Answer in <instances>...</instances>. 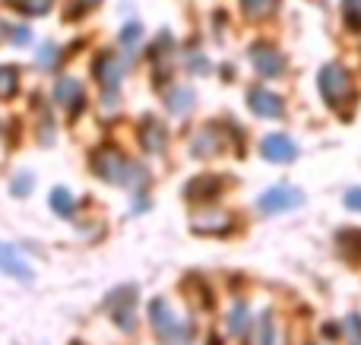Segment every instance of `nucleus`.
<instances>
[{
	"label": "nucleus",
	"instance_id": "a878e982",
	"mask_svg": "<svg viewBox=\"0 0 361 345\" xmlns=\"http://www.w3.org/2000/svg\"><path fill=\"white\" fill-rule=\"evenodd\" d=\"M95 4H99V0H67V19L70 16H82V13H89Z\"/></svg>",
	"mask_w": 361,
	"mask_h": 345
},
{
	"label": "nucleus",
	"instance_id": "7c9ffc66",
	"mask_svg": "<svg viewBox=\"0 0 361 345\" xmlns=\"http://www.w3.org/2000/svg\"><path fill=\"white\" fill-rule=\"evenodd\" d=\"M349 330H352V345H361V320L349 317Z\"/></svg>",
	"mask_w": 361,
	"mask_h": 345
},
{
	"label": "nucleus",
	"instance_id": "6e6552de",
	"mask_svg": "<svg viewBox=\"0 0 361 345\" xmlns=\"http://www.w3.org/2000/svg\"><path fill=\"white\" fill-rule=\"evenodd\" d=\"M250 61H254V67L260 76H282V70H286L282 54L273 51L269 44H254V48H250Z\"/></svg>",
	"mask_w": 361,
	"mask_h": 345
},
{
	"label": "nucleus",
	"instance_id": "4be33fe9",
	"mask_svg": "<svg viewBox=\"0 0 361 345\" xmlns=\"http://www.w3.org/2000/svg\"><path fill=\"white\" fill-rule=\"evenodd\" d=\"M257 345H276V327H273V314H263L260 317V339H257Z\"/></svg>",
	"mask_w": 361,
	"mask_h": 345
},
{
	"label": "nucleus",
	"instance_id": "cd10ccee",
	"mask_svg": "<svg viewBox=\"0 0 361 345\" xmlns=\"http://www.w3.org/2000/svg\"><path fill=\"white\" fill-rule=\"evenodd\" d=\"M29 184H32V175H23V177H13V194H16V196H25V194H29Z\"/></svg>",
	"mask_w": 361,
	"mask_h": 345
},
{
	"label": "nucleus",
	"instance_id": "c85d7f7f",
	"mask_svg": "<svg viewBox=\"0 0 361 345\" xmlns=\"http://www.w3.org/2000/svg\"><path fill=\"white\" fill-rule=\"evenodd\" d=\"M13 44H29L32 42V32L25 29V25H16V29H13V38H10Z\"/></svg>",
	"mask_w": 361,
	"mask_h": 345
},
{
	"label": "nucleus",
	"instance_id": "f3484780",
	"mask_svg": "<svg viewBox=\"0 0 361 345\" xmlns=\"http://www.w3.org/2000/svg\"><path fill=\"white\" fill-rule=\"evenodd\" d=\"M51 209H54L61 219H70V215H73V209H76V203H73V196H70V190H63V187L51 190Z\"/></svg>",
	"mask_w": 361,
	"mask_h": 345
},
{
	"label": "nucleus",
	"instance_id": "1a4fd4ad",
	"mask_svg": "<svg viewBox=\"0 0 361 345\" xmlns=\"http://www.w3.org/2000/svg\"><path fill=\"white\" fill-rule=\"evenodd\" d=\"M222 146H225L222 130H219L216 124H206V127H200V130L193 133L190 149L197 152L200 158H209V156H216V152H222Z\"/></svg>",
	"mask_w": 361,
	"mask_h": 345
},
{
	"label": "nucleus",
	"instance_id": "9b49d317",
	"mask_svg": "<svg viewBox=\"0 0 361 345\" xmlns=\"http://www.w3.org/2000/svg\"><path fill=\"white\" fill-rule=\"evenodd\" d=\"M231 225H235V219H231L228 213H216L212 219H206V215H193V222H190V228L200 232V234H222V232H228Z\"/></svg>",
	"mask_w": 361,
	"mask_h": 345
},
{
	"label": "nucleus",
	"instance_id": "dca6fc26",
	"mask_svg": "<svg viewBox=\"0 0 361 345\" xmlns=\"http://www.w3.org/2000/svg\"><path fill=\"white\" fill-rule=\"evenodd\" d=\"M247 327H250V310H247V304L244 301H238L235 308H231V314H228V330L235 336H244L247 333Z\"/></svg>",
	"mask_w": 361,
	"mask_h": 345
},
{
	"label": "nucleus",
	"instance_id": "5701e85b",
	"mask_svg": "<svg viewBox=\"0 0 361 345\" xmlns=\"http://www.w3.org/2000/svg\"><path fill=\"white\" fill-rule=\"evenodd\" d=\"M273 4L276 0H241V6H244L247 16H267V13L273 10Z\"/></svg>",
	"mask_w": 361,
	"mask_h": 345
},
{
	"label": "nucleus",
	"instance_id": "6ab92c4d",
	"mask_svg": "<svg viewBox=\"0 0 361 345\" xmlns=\"http://www.w3.org/2000/svg\"><path fill=\"white\" fill-rule=\"evenodd\" d=\"M19 86V73L13 67H0V99H10Z\"/></svg>",
	"mask_w": 361,
	"mask_h": 345
},
{
	"label": "nucleus",
	"instance_id": "bb28decb",
	"mask_svg": "<svg viewBox=\"0 0 361 345\" xmlns=\"http://www.w3.org/2000/svg\"><path fill=\"white\" fill-rule=\"evenodd\" d=\"M187 67H190L193 73H200V76L209 73V63H206V57H203V54H190V63H187Z\"/></svg>",
	"mask_w": 361,
	"mask_h": 345
},
{
	"label": "nucleus",
	"instance_id": "f03ea898",
	"mask_svg": "<svg viewBox=\"0 0 361 345\" xmlns=\"http://www.w3.org/2000/svg\"><path fill=\"white\" fill-rule=\"evenodd\" d=\"M149 320H152L159 339L165 345H187L190 342V327L178 320L175 310H169V304H165L162 298H156V301L149 304Z\"/></svg>",
	"mask_w": 361,
	"mask_h": 345
},
{
	"label": "nucleus",
	"instance_id": "423d86ee",
	"mask_svg": "<svg viewBox=\"0 0 361 345\" xmlns=\"http://www.w3.org/2000/svg\"><path fill=\"white\" fill-rule=\"evenodd\" d=\"M247 105L257 118H282L286 105H282L279 95H273L269 89H250L247 92Z\"/></svg>",
	"mask_w": 361,
	"mask_h": 345
},
{
	"label": "nucleus",
	"instance_id": "2eb2a0df",
	"mask_svg": "<svg viewBox=\"0 0 361 345\" xmlns=\"http://www.w3.org/2000/svg\"><path fill=\"white\" fill-rule=\"evenodd\" d=\"M190 108H193V92H190V89H187V86L171 89V92H169V111L178 114V118H184Z\"/></svg>",
	"mask_w": 361,
	"mask_h": 345
},
{
	"label": "nucleus",
	"instance_id": "393cba45",
	"mask_svg": "<svg viewBox=\"0 0 361 345\" xmlns=\"http://www.w3.org/2000/svg\"><path fill=\"white\" fill-rule=\"evenodd\" d=\"M140 35H143V29H140L137 23H133V25H127V29L121 32V44H124L127 51H133V48H137V44H140Z\"/></svg>",
	"mask_w": 361,
	"mask_h": 345
},
{
	"label": "nucleus",
	"instance_id": "412c9836",
	"mask_svg": "<svg viewBox=\"0 0 361 345\" xmlns=\"http://www.w3.org/2000/svg\"><path fill=\"white\" fill-rule=\"evenodd\" d=\"M19 10L29 13V16H44V13L54 6V0H16Z\"/></svg>",
	"mask_w": 361,
	"mask_h": 345
},
{
	"label": "nucleus",
	"instance_id": "7ed1b4c3",
	"mask_svg": "<svg viewBox=\"0 0 361 345\" xmlns=\"http://www.w3.org/2000/svg\"><path fill=\"white\" fill-rule=\"evenodd\" d=\"M92 171L102 177V181L124 184L127 177L133 175V165L127 162V156L121 149H111V146H105V149H99L92 156Z\"/></svg>",
	"mask_w": 361,
	"mask_h": 345
},
{
	"label": "nucleus",
	"instance_id": "9d476101",
	"mask_svg": "<svg viewBox=\"0 0 361 345\" xmlns=\"http://www.w3.org/2000/svg\"><path fill=\"white\" fill-rule=\"evenodd\" d=\"M92 73H95V80L102 82V89H105V92H114V89L121 86V76H124V67H121V61H118L114 54H102L99 61H95Z\"/></svg>",
	"mask_w": 361,
	"mask_h": 345
},
{
	"label": "nucleus",
	"instance_id": "20e7f679",
	"mask_svg": "<svg viewBox=\"0 0 361 345\" xmlns=\"http://www.w3.org/2000/svg\"><path fill=\"white\" fill-rule=\"evenodd\" d=\"M305 203V194H301L298 187H288V184H276V187H269L267 194L257 200V206H260V213H286V209H295Z\"/></svg>",
	"mask_w": 361,
	"mask_h": 345
},
{
	"label": "nucleus",
	"instance_id": "ddd939ff",
	"mask_svg": "<svg viewBox=\"0 0 361 345\" xmlns=\"http://www.w3.org/2000/svg\"><path fill=\"white\" fill-rule=\"evenodd\" d=\"M54 95L63 108H70V111H80L82 108V86L76 80H61L54 89Z\"/></svg>",
	"mask_w": 361,
	"mask_h": 345
},
{
	"label": "nucleus",
	"instance_id": "2f4dec72",
	"mask_svg": "<svg viewBox=\"0 0 361 345\" xmlns=\"http://www.w3.org/2000/svg\"><path fill=\"white\" fill-rule=\"evenodd\" d=\"M0 32H4V23H0Z\"/></svg>",
	"mask_w": 361,
	"mask_h": 345
},
{
	"label": "nucleus",
	"instance_id": "c756f323",
	"mask_svg": "<svg viewBox=\"0 0 361 345\" xmlns=\"http://www.w3.org/2000/svg\"><path fill=\"white\" fill-rule=\"evenodd\" d=\"M345 206L355 209V213H361V187H352L349 194H345Z\"/></svg>",
	"mask_w": 361,
	"mask_h": 345
},
{
	"label": "nucleus",
	"instance_id": "f257e3e1",
	"mask_svg": "<svg viewBox=\"0 0 361 345\" xmlns=\"http://www.w3.org/2000/svg\"><path fill=\"white\" fill-rule=\"evenodd\" d=\"M320 82V95L330 108H345V101L352 99V76L343 63H326L317 76Z\"/></svg>",
	"mask_w": 361,
	"mask_h": 345
},
{
	"label": "nucleus",
	"instance_id": "0eeeda50",
	"mask_svg": "<svg viewBox=\"0 0 361 345\" xmlns=\"http://www.w3.org/2000/svg\"><path fill=\"white\" fill-rule=\"evenodd\" d=\"M0 272L19 279V282H32V266L23 253L16 251L13 244H0Z\"/></svg>",
	"mask_w": 361,
	"mask_h": 345
},
{
	"label": "nucleus",
	"instance_id": "f8f14e48",
	"mask_svg": "<svg viewBox=\"0 0 361 345\" xmlns=\"http://www.w3.org/2000/svg\"><path fill=\"white\" fill-rule=\"evenodd\" d=\"M219 190H222V177H212V175L193 177L187 184V196L190 200H212V196H219Z\"/></svg>",
	"mask_w": 361,
	"mask_h": 345
},
{
	"label": "nucleus",
	"instance_id": "aec40b11",
	"mask_svg": "<svg viewBox=\"0 0 361 345\" xmlns=\"http://www.w3.org/2000/svg\"><path fill=\"white\" fill-rule=\"evenodd\" d=\"M343 10H345V25L349 29H361V0H343Z\"/></svg>",
	"mask_w": 361,
	"mask_h": 345
},
{
	"label": "nucleus",
	"instance_id": "b1692460",
	"mask_svg": "<svg viewBox=\"0 0 361 345\" xmlns=\"http://www.w3.org/2000/svg\"><path fill=\"white\" fill-rule=\"evenodd\" d=\"M57 54H61V51H57V44H44L42 51H38V67H44V70H51V67H57Z\"/></svg>",
	"mask_w": 361,
	"mask_h": 345
},
{
	"label": "nucleus",
	"instance_id": "4468645a",
	"mask_svg": "<svg viewBox=\"0 0 361 345\" xmlns=\"http://www.w3.org/2000/svg\"><path fill=\"white\" fill-rule=\"evenodd\" d=\"M143 146H146V152H162L165 149V127L159 124L156 118H146L143 120Z\"/></svg>",
	"mask_w": 361,
	"mask_h": 345
},
{
	"label": "nucleus",
	"instance_id": "a211bd4d",
	"mask_svg": "<svg viewBox=\"0 0 361 345\" xmlns=\"http://www.w3.org/2000/svg\"><path fill=\"white\" fill-rule=\"evenodd\" d=\"M133 289H124V304L114 308V323H121V330H133Z\"/></svg>",
	"mask_w": 361,
	"mask_h": 345
},
{
	"label": "nucleus",
	"instance_id": "39448f33",
	"mask_svg": "<svg viewBox=\"0 0 361 345\" xmlns=\"http://www.w3.org/2000/svg\"><path fill=\"white\" fill-rule=\"evenodd\" d=\"M260 156L267 158V162L286 165L298 156V146H295L286 133H269V137H263V143H260Z\"/></svg>",
	"mask_w": 361,
	"mask_h": 345
}]
</instances>
